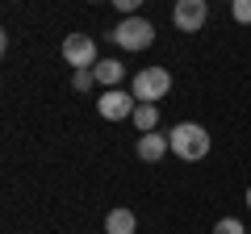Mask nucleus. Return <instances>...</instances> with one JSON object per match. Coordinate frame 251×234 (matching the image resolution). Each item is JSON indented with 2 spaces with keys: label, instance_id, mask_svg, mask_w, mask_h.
Wrapping results in <instances>:
<instances>
[{
  "label": "nucleus",
  "instance_id": "nucleus-1",
  "mask_svg": "<svg viewBox=\"0 0 251 234\" xmlns=\"http://www.w3.org/2000/svg\"><path fill=\"white\" fill-rule=\"evenodd\" d=\"M168 142H172V151H176L184 163H197V159H205V155H209V134H205V126H197V121L176 126L168 134Z\"/></svg>",
  "mask_w": 251,
  "mask_h": 234
},
{
  "label": "nucleus",
  "instance_id": "nucleus-2",
  "mask_svg": "<svg viewBox=\"0 0 251 234\" xmlns=\"http://www.w3.org/2000/svg\"><path fill=\"white\" fill-rule=\"evenodd\" d=\"M168 92H172V75L163 71V67H143V71L134 75V84H130V96L147 100V105H159Z\"/></svg>",
  "mask_w": 251,
  "mask_h": 234
},
{
  "label": "nucleus",
  "instance_id": "nucleus-3",
  "mask_svg": "<svg viewBox=\"0 0 251 234\" xmlns=\"http://www.w3.org/2000/svg\"><path fill=\"white\" fill-rule=\"evenodd\" d=\"M113 42L126 46V50H147L155 42V25L147 17H122L117 29H113Z\"/></svg>",
  "mask_w": 251,
  "mask_h": 234
},
{
  "label": "nucleus",
  "instance_id": "nucleus-4",
  "mask_svg": "<svg viewBox=\"0 0 251 234\" xmlns=\"http://www.w3.org/2000/svg\"><path fill=\"white\" fill-rule=\"evenodd\" d=\"M63 59L80 71V67H92L97 63V38L92 34H67L63 38Z\"/></svg>",
  "mask_w": 251,
  "mask_h": 234
},
{
  "label": "nucleus",
  "instance_id": "nucleus-5",
  "mask_svg": "<svg viewBox=\"0 0 251 234\" xmlns=\"http://www.w3.org/2000/svg\"><path fill=\"white\" fill-rule=\"evenodd\" d=\"M209 9H205V0H176V13H172V21H176L180 34H197L201 25H205Z\"/></svg>",
  "mask_w": 251,
  "mask_h": 234
},
{
  "label": "nucleus",
  "instance_id": "nucleus-6",
  "mask_svg": "<svg viewBox=\"0 0 251 234\" xmlns=\"http://www.w3.org/2000/svg\"><path fill=\"white\" fill-rule=\"evenodd\" d=\"M134 100L138 96H126V92H117V88H109L105 96L97 100V109H100V117H105V121H126V117H134Z\"/></svg>",
  "mask_w": 251,
  "mask_h": 234
},
{
  "label": "nucleus",
  "instance_id": "nucleus-7",
  "mask_svg": "<svg viewBox=\"0 0 251 234\" xmlns=\"http://www.w3.org/2000/svg\"><path fill=\"white\" fill-rule=\"evenodd\" d=\"M134 151H138V159H143V163H159L163 155L172 151V142H168V134H155V130H151V134H143V138H138V146H134Z\"/></svg>",
  "mask_w": 251,
  "mask_h": 234
},
{
  "label": "nucleus",
  "instance_id": "nucleus-8",
  "mask_svg": "<svg viewBox=\"0 0 251 234\" xmlns=\"http://www.w3.org/2000/svg\"><path fill=\"white\" fill-rule=\"evenodd\" d=\"M134 213L130 209H109V217H105V234H134Z\"/></svg>",
  "mask_w": 251,
  "mask_h": 234
},
{
  "label": "nucleus",
  "instance_id": "nucleus-9",
  "mask_svg": "<svg viewBox=\"0 0 251 234\" xmlns=\"http://www.w3.org/2000/svg\"><path fill=\"white\" fill-rule=\"evenodd\" d=\"M143 134H151L155 126H159V105H147V100H138V109H134V117H130Z\"/></svg>",
  "mask_w": 251,
  "mask_h": 234
},
{
  "label": "nucleus",
  "instance_id": "nucleus-10",
  "mask_svg": "<svg viewBox=\"0 0 251 234\" xmlns=\"http://www.w3.org/2000/svg\"><path fill=\"white\" fill-rule=\"evenodd\" d=\"M97 80L109 84V88H117V84H122V63H117V59H100L97 63Z\"/></svg>",
  "mask_w": 251,
  "mask_h": 234
},
{
  "label": "nucleus",
  "instance_id": "nucleus-11",
  "mask_svg": "<svg viewBox=\"0 0 251 234\" xmlns=\"http://www.w3.org/2000/svg\"><path fill=\"white\" fill-rule=\"evenodd\" d=\"M92 80H97V67H80V71L72 75V88H75V92H88Z\"/></svg>",
  "mask_w": 251,
  "mask_h": 234
},
{
  "label": "nucleus",
  "instance_id": "nucleus-12",
  "mask_svg": "<svg viewBox=\"0 0 251 234\" xmlns=\"http://www.w3.org/2000/svg\"><path fill=\"white\" fill-rule=\"evenodd\" d=\"M214 234H247V230H243V222H234V217H222V222L214 226Z\"/></svg>",
  "mask_w": 251,
  "mask_h": 234
},
{
  "label": "nucleus",
  "instance_id": "nucleus-13",
  "mask_svg": "<svg viewBox=\"0 0 251 234\" xmlns=\"http://www.w3.org/2000/svg\"><path fill=\"white\" fill-rule=\"evenodd\" d=\"M234 21H239V25L251 21V0H234Z\"/></svg>",
  "mask_w": 251,
  "mask_h": 234
},
{
  "label": "nucleus",
  "instance_id": "nucleus-14",
  "mask_svg": "<svg viewBox=\"0 0 251 234\" xmlns=\"http://www.w3.org/2000/svg\"><path fill=\"white\" fill-rule=\"evenodd\" d=\"M109 4H113V9H122L126 17H134V13L143 9V0H109Z\"/></svg>",
  "mask_w": 251,
  "mask_h": 234
},
{
  "label": "nucleus",
  "instance_id": "nucleus-15",
  "mask_svg": "<svg viewBox=\"0 0 251 234\" xmlns=\"http://www.w3.org/2000/svg\"><path fill=\"white\" fill-rule=\"evenodd\" d=\"M247 209H251V188H247Z\"/></svg>",
  "mask_w": 251,
  "mask_h": 234
},
{
  "label": "nucleus",
  "instance_id": "nucleus-16",
  "mask_svg": "<svg viewBox=\"0 0 251 234\" xmlns=\"http://www.w3.org/2000/svg\"><path fill=\"white\" fill-rule=\"evenodd\" d=\"M88 4H100V0H88Z\"/></svg>",
  "mask_w": 251,
  "mask_h": 234
}]
</instances>
